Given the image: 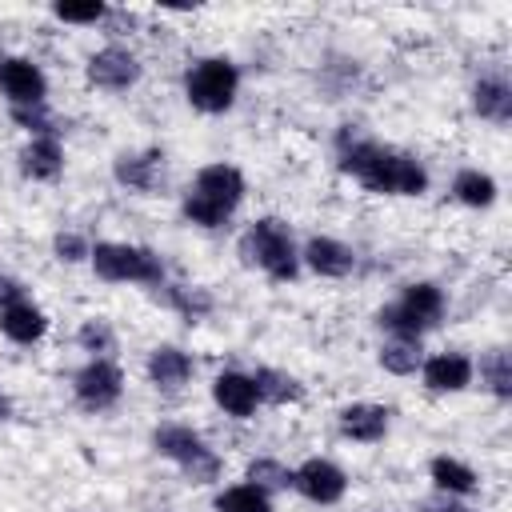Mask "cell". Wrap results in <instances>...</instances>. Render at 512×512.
<instances>
[{
  "instance_id": "obj_31",
  "label": "cell",
  "mask_w": 512,
  "mask_h": 512,
  "mask_svg": "<svg viewBox=\"0 0 512 512\" xmlns=\"http://www.w3.org/2000/svg\"><path fill=\"white\" fill-rule=\"evenodd\" d=\"M16 300H24V296H20V284H16V280H0V312H4L8 304H16Z\"/></svg>"
},
{
  "instance_id": "obj_26",
  "label": "cell",
  "mask_w": 512,
  "mask_h": 512,
  "mask_svg": "<svg viewBox=\"0 0 512 512\" xmlns=\"http://www.w3.org/2000/svg\"><path fill=\"white\" fill-rule=\"evenodd\" d=\"M248 484L256 488H292V468H284L280 460H252L248 464Z\"/></svg>"
},
{
  "instance_id": "obj_12",
  "label": "cell",
  "mask_w": 512,
  "mask_h": 512,
  "mask_svg": "<svg viewBox=\"0 0 512 512\" xmlns=\"http://www.w3.org/2000/svg\"><path fill=\"white\" fill-rule=\"evenodd\" d=\"M300 260H304L316 276H332V280H340V276H348V272L356 268V252H352L348 244L332 240V236H312V240L304 244Z\"/></svg>"
},
{
  "instance_id": "obj_30",
  "label": "cell",
  "mask_w": 512,
  "mask_h": 512,
  "mask_svg": "<svg viewBox=\"0 0 512 512\" xmlns=\"http://www.w3.org/2000/svg\"><path fill=\"white\" fill-rule=\"evenodd\" d=\"M52 248H56V256H60V260H68V264H76V260H88V256H92L88 240H84V236H76V232H60Z\"/></svg>"
},
{
  "instance_id": "obj_24",
  "label": "cell",
  "mask_w": 512,
  "mask_h": 512,
  "mask_svg": "<svg viewBox=\"0 0 512 512\" xmlns=\"http://www.w3.org/2000/svg\"><path fill=\"white\" fill-rule=\"evenodd\" d=\"M216 512H272V500L256 484H232L216 496Z\"/></svg>"
},
{
  "instance_id": "obj_11",
  "label": "cell",
  "mask_w": 512,
  "mask_h": 512,
  "mask_svg": "<svg viewBox=\"0 0 512 512\" xmlns=\"http://www.w3.org/2000/svg\"><path fill=\"white\" fill-rule=\"evenodd\" d=\"M292 488L300 492V496H308L312 504H336L340 496H344V488H348V480H344V472L332 464V460H304L296 472H292Z\"/></svg>"
},
{
  "instance_id": "obj_21",
  "label": "cell",
  "mask_w": 512,
  "mask_h": 512,
  "mask_svg": "<svg viewBox=\"0 0 512 512\" xmlns=\"http://www.w3.org/2000/svg\"><path fill=\"white\" fill-rule=\"evenodd\" d=\"M428 472H432V484H436L440 492H452V496L476 492V472H472L464 460H456V456H436V460L428 464Z\"/></svg>"
},
{
  "instance_id": "obj_1",
  "label": "cell",
  "mask_w": 512,
  "mask_h": 512,
  "mask_svg": "<svg viewBox=\"0 0 512 512\" xmlns=\"http://www.w3.org/2000/svg\"><path fill=\"white\" fill-rule=\"evenodd\" d=\"M340 168L352 180H360L368 192H380V196H420L428 188V172L412 156L392 152V148L372 144V140L344 144Z\"/></svg>"
},
{
  "instance_id": "obj_29",
  "label": "cell",
  "mask_w": 512,
  "mask_h": 512,
  "mask_svg": "<svg viewBox=\"0 0 512 512\" xmlns=\"http://www.w3.org/2000/svg\"><path fill=\"white\" fill-rule=\"evenodd\" d=\"M56 12V20H64V24H96V20H104V4H56L52 8Z\"/></svg>"
},
{
  "instance_id": "obj_18",
  "label": "cell",
  "mask_w": 512,
  "mask_h": 512,
  "mask_svg": "<svg viewBox=\"0 0 512 512\" xmlns=\"http://www.w3.org/2000/svg\"><path fill=\"white\" fill-rule=\"evenodd\" d=\"M160 176H164V152H156V148H148V152H140V156H120V160H116V180H120L124 188L152 192V188L160 184Z\"/></svg>"
},
{
  "instance_id": "obj_19",
  "label": "cell",
  "mask_w": 512,
  "mask_h": 512,
  "mask_svg": "<svg viewBox=\"0 0 512 512\" xmlns=\"http://www.w3.org/2000/svg\"><path fill=\"white\" fill-rule=\"evenodd\" d=\"M20 168L32 180H56L64 168V148L56 136H32V144L20 152Z\"/></svg>"
},
{
  "instance_id": "obj_4",
  "label": "cell",
  "mask_w": 512,
  "mask_h": 512,
  "mask_svg": "<svg viewBox=\"0 0 512 512\" xmlns=\"http://www.w3.org/2000/svg\"><path fill=\"white\" fill-rule=\"evenodd\" d=\"M236 88H240V72H236V64L224 60V56L200 60V64H192L188 76H184V96H188V104L200 108V112H212V116L232 108Z\"/></svg>"
},
{
  "instance_id": "obj_2",
  "label": "cell",
  "mask_w": 512,
  "mask_h": 512,
  "mask_svg": "<svg viewBox=\"0 0 512 512\" xmlns=\"http://www.w3.org/2000/svg\"><path fill=\"white\" fill-rule=\"evenodd\" d=\"M240 200H244V176H240V168L220 160V164H208L196 172V184L184 196V216L200 228H220Z\"/></svg>"
},
{
  "instance_id": "obj_7",
  "label": "cell",
  "mask_w": 512,
  "mask_h": 512,
  "mask_svg": "<svg viewBox=\"0 0 512 512\" xmlns=\"http://www.w3.org/2000/svg\"><path fill=\"white\" fill-rule=\"evenodd\" d=\"M444 316V292L436 284H408L404 296L388 308H380V324L392 332V336H416L424 328H432L436 320Z\"/></svg>"
},
{
  "instance_id": "obj_16",
  "label": "cell",
  "mask_w": 512,
  "mask_h": 512,
  "mask_svg": "<svg viewBox=\"0 0 512 512\" xmlns=\"http://www.w3.org/2000/svg\"><path fill=\"white\" fill-rule=\"evenodd\" d=\"M0 332L16 344H36L44 332H48V316L32 304V300H16L0 312Z\"/></svg>"
},
{
  "instance_id": "obj_9",
  "label": "cell",
  "mask_w": 512,
  "mask_h": 512,
  "mask_svg": "<svg viewBox=\"0 0 512 512\" xmlns=\"http://www.w3.org/2000/svg\"><path fill=\"white\" fill-rule=\"evenodd\" d=\"M0 92L12 100V108H40L48 96V80L32 60L8 56L0 60Z\"/></svg>"
},
{
  "instance_id": "obj_33",
  "label": "cell",
  "mask_w": 512,
  "mask_h": 512,
  "mask_svg": "<svg viewBox=\"0 0 512 512\" xmlns=\"http://www.w3.org/2000/svg\"><path fill=\"white\" fill-rule=\"evenodd\" d=\"M4 412H8V400H4V396H0V416H4Z\"/></svg>"
},
{
  "instance_id": "obj_14",
  "label": "cell",
  "mask_w": 512,
  "mask_h": 512,
  "mask_svg": "<svg viewBox=\"0 0 512 512\" xmlns=\"http://www.w3.org/2000/svg\"><path fill=\"white\" fill-rule=\"evenodd\" d=\"M424 372V384L432 392H464L472 384V360L460 356V352H440V356H428L420 364Z\"/></svg>"
},
{
  "instance_id": "obj_22",
  "label": "cell",
  "mask_w": 512,
  "mask_h": 512,
  "mask_svg": "<svg viewBox=\"0 0 512 512\" xmlns=\"http://www.w3.org/2000/svg\"><path fill=\"white\" fill-rule=\"evenodd\" d=\"M452 192H456V200L468 204V208H488V204L496 200V180H492L488 172H480V168H464V172H456Z\"/></svg>"
},
{
  "instance_id": "obj_5",
  "label": "cell",
  "mask_w": 512,
  "mask_h": 512,
  "mask_svg": "<svg viewBox=\"0 0 512 512\" xmlns=\"http://www.w3.org/2000/svg\"><path fill=\"white\" fill-rule=\"evenodd\" d=\"M92 268L100 280H112V284H160L164 280V264L152 248H140V244H96L92 248Z\"/></svg>"
},
{
  "instance_id": "obj_13",
  "label": "cell",
  "mask_w": 512,
  "mask_h": 512,
  "mask_svg": "<svg viewBox=\"0 0 512 512\" xmlns=\"http://www.w3.org/2000/svg\"><path fill=\"white\" fill-rule=\"evenodd\" d=\"M212 400H216L228 416L248 420V416L256 412V404H260V392H256V380H252V376H244V372H220V376L212 380Z\"/></svg>"
},
{
  "instance_id": "obj_15",
  "label": "cell",
  "mask_w": 512,
  "mask_h": 512,
  "mask_svg": "<svg viewBox=\"0 0 512 512\" xmlns=\"http://www.w3.org/2000/svg\"><path fill=\"white\" fill-rule=\"evenodd\" d=\"M388 408L384 404H348L344 412H340V432L348 436V440H360V444H376V440H384V432H388Z\"/></svg>"
},
{
  "instance_id": "obj_20",
  "label": "cell",
  "mask_w": 512,
  "mask_h": 512,
  "mask_svg": "<svg viewBox=\"0 0 512 512\" xmlns=\"http://www.w3.org/2000/svg\"><path fill=\"white\" fill-rule=\"evenodd\" d=\"M472 104H476V112L484 116V120H492V124H508V116H512V88L504 84V80H480L476 88H472Z\"/></svg>"
},
{
  "instance_id": "obj_23",
  "label": "cell",
  "mask_w": 512,
  "mask_h": 512,
  "mask_svg": "<svg viewBox=\"0 0 512 512\" xmlns=\"http://www.w3.org/2000/svg\"><path fill=\"white\" fill-rule=\"evenodd\" d=\"M380 364L396 376H412L420 364H424V352H420V340L416 336H392L384 348H380Z\"/></svg>"
},
{
  "instance_id": "obj_28",
  "label": "cell",
  "mask_w": 512,
  "mask_h": 512,
  "mask_svg": "<svg viewBox=\"0 0 512 512\" xmlns=\"http://www.w3.org/2000/svg\"><path fill=\"white\" fill-rule=\"evenodd\" d=\"M80 348L92 352V360H100L104 352H112V328H108L104 320H88V324L80 328Z\"/></svg>"
},
{
  "instance_id": "obj_17",
  "label": "cell",
  "mask_w": 512,
  "mask_h": 512,
  "mask_svg": "<svg viewBox=\"0 0 512 512\" xmlns=\"http://www.w3.org/2000/svg\"><path fill=\"white\" fill-rule=\"evenodd\" d=\"M188 376H192V356H188V352L164 344V348H156V352L148 356V380H152L156 388L176 392V388L188 384Z\"/></svg>"
},
{
  "instance_id": "obj_27",
  "label": "cell",
  "mask_w": 512,
  "mask_h": 512,
  "mask_svg": "<svg viewBox=\"0 0 512 512\" xmlns=\"http://www.w3.org/2000/svg\"><path fill=\"white\" fill-rule=\"evenodd\" d=\"M480 376H484V384H488L496 396H512V360H508V352H492V356L480 364Z\"/></svg>"
},
{
  "instance_id": "obj_3",
  "label": "cell",
  "mask_w": 512,
  "mask_h": 512,
  "mask_svg": "<svg viewBox=\"0 0 512 512\" xmlns=\"http://www.w3.org/2000/svg\"><path fill=\"white\" fill-rule=\"evenodd\" d=\"M240 252H244L248 264L264 268L272 280H292V276L300 272V252H296V244H292V232H288V224L276 220V216L256 220V224L244 232Z\"/></svg>"
},
{
  "instance_id": "obj_32",
  "label": "cell",
  "mask_w": 512,
  "mask_h": 512,
  "mask_svg": "<svg viewBox=\"0 0 512 512\" xmlns=\"http://www.w3.org/2000/svg\"><path fill=\"white\" fill-rule=\"evenodd\" d=\"M424 512H468L464 504H452V500H444V504H432V508H424Z\"/></svg>"
},
{
  "instance_id": "obj_25",
  "label": "cell",
  "mask_w": 512,
  "mask_h": 512,
  "mask_svg": "<svg viewBox=\"0 0 512 512\" xmlns=\"http://www.w3.org/2000/svg\"><path fill=\"white\" fill-rule=\"evenodd\" d=\"M252 380H256L260 400H272V404H288V400H300L304 396V388L288 372H276V368H260Z\"/></svg>"
},
{
  "instance_id": "obj_10",
  "label": "cell",
  "mask_w": 512,
  "mask_h": 512,
  "mask_svg": "<svg viewBox=\"0 0 512 512\" xmlns=\"http://www.w3.org/2000/svg\"><path fill=\"white\" fill-rule=\"evenodd\" d=\"M88 80H92L96 88L124 92V88H132V84L140 80V60H136L128 48L108 44V48H100V52L88 60Z\"/></svg>"
},
{
  "instance_id": "obj_6",
  "label": "cell",
  "mask_w": 512,
  "mask_h": 512,
  "mask_svg": "<svg viewBox=\"0 0 512 512\" xmlns=\"http://www.w3.org/2000/svg\"><path fill=\"white\" fill-rule=\"evenodd\" d=\"M152 444H156L160 456L176 460L196 484H208V480L220 476V460H216V452H212V448L204 444V436L192 432L188 424H160V428L152 432Z\"/></svg>"
},
{
  "instance_id": "obj_8",
  "label": "cell",
  "mask_w": 512,
  "mask_h": 512,
  "mask_svg": "<svg viewBox=\"0 0 512 512\" xmlns=\"http://www.w3.org/2000/svg\"><path fill=\"white\" fill-rule=\"evenodd\" d=\"M72 388H76V400H80L84 408L104 412V408H112V404L120 400L124 376H120V368H116L108 356H100V360H88V364L76 372Z\"/></svg>"
}]
</instances>
